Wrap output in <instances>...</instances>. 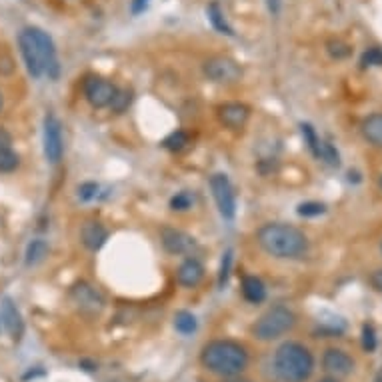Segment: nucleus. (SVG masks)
Returning a JSON list of instances; mask_svg holds the SVG:
<instances>
[{
	"mask_svg": "<svg viewBox=\"0 0 382 382\" xmlns=\"http://www.w3.org/2000/svg\"><path fill=\"white\" fill-rule=\"evenodd\" d=\"M73 298L74 302L78 304V309L84 310V312H100V310L104 309V298H102V294L96 291V289H92L91 284H87V282H80V284H76L73 289Z\"/></svg>",
	"mask_w": 382,
	"mask_h": 382,
	"instance_id": "2eb2a0df",
	"label": "nucleus"
},
{
	"mask_svg": "<svg viewBox=\"0 0 382 382\" xmlns=\"http://www.w3.org/2000/svg\"><path fill=\"white\" fill-rule=\"evenodd\" d=\"M322 368L332 379H345L354 370V358L340 348H327L322 354Z\"/></svg>",
	"mask_w": 382,
	"mask_h": 382,
	"instance_id": "f8f14e48",
	"label": "nucleus"
},
{
	"mask_svg": "<svg viewBox=\"0 0 382 382\" xmlns=\"http://www.w3.org/2000/svg\"><path fill=\"white\" fill-rule=\"evenodd\" d=\"M379 346V340H376V332H374V327L372 325H364L363 327V348L366 352H374Z\"/></svg>",
	"mask_w": 382,
	"mask_h": 382,
	"instance_id": "2f4dec72",
	"label": "nucleus"
},
{
	"mask_svg": "<svg viewBox=\"0 0 382 382\" xmlns=\"http://www.w3.org/2000/svg\"><path fill=\"white\" fill-rule=\"evenodd\" d=\"M107 238H109V230H107L100 222H87V224L82 226V230H80V240H82V244H84L89 251H92V253L100 251V248L104 246Z\"/></svg>",
	"mask_w": 382,
	"mask_h": 382,
	"instance_id": "f3484780",
	"label": "nucleus"
},
{
	"mask_svg": "<svg viewBox=\"0 0 382 382\" xmlns=\"http://www.w3.org/2000/svg\"><path fill=\"white\" fill-rule=\"evenodd\" d=\"M148 4H150V0H132L130 12L132 15H140V12H145L146 8H148Z\"/></svg>",
	"mask_w": 382,
	"mask_h": 382,
	"instance_id": "c9c22d12",
	"label": "nucleus"
},
{
	"mask_svg": "<svg viewBox=\"0 0 382 382\" xmlns=\"http://www.w3.org/2000/svg\"><path fill=\"white\" fill-rule=\"evenodd\" d=\"M204 278V269L197 258H186L179 266V273H176V280L179 284L184 289H194L199 286Z\"/></svg>",
	"mask_w": 382,
	"mask_h": 382,
	"instance_id": "dca6fc26",
	"label": "nucleus"
},
{
	"mask_svg": "<svg viewBox=\"0 0 382 382\" xmlns=\"http://www.w3.org/2000/svg\"><path fill=\"white\" fill-rule=\"evenodd\" d=\"M379 186H381V188H382V174H381V179H379Z\"/></svg>",
	"mask_w": 382,
	"mask_h": 382,
	"instance_id": "37998d69",
	"label": "nucleus"
},
{
	"mask_svg": "<svg viewBox=\"0 0 382 382\" xmlns=\"http://www.w3.org/2000/svg\"><path fill=\"white\" fill-rule=\"evenodd\" d=\"M0 109H2V94H0Z\"/></svg>",
	"mask_w": 382,
	"mask_h": 382,
	"instance_id": "c03bdc74",
	"label": "nucleus"
},
{
	"mask_svg": "<svg viewBox=\"0 0 382 382\" xmlns=\"http://www.w3.org/2000/svg\"><path fill=\"white\" fill-rule=\"evenodd\" d=\"M206 15H208V20H210V24L219 30L220 35H226V37H235V30H233V26L226 22L224 19V12L220 10V6L217 2H210L208 4V8H206Z\"/></svg>",
	"mask_w": 382,
	"mask_h": 382,
	"instance_id": "aec40b11",
	"label": "nucleus"
},
{
	"mask_svg": "<svg viewBox=\"0 0 382 382\" xmlns=\"http://www.w3.org/2000/svg\"><path fill=\"white\" fill-rule=\"evenodd\" d=\"M48 255V242L42 238H35L28 246H26V255H24V262L26 266H35L38 262H42Z\"/></svg>",
	"mask_w": 382,
	"mask_h": 382,
	"instance_id": "412c9836",
	"label": "nucleus"
},
{
	"mask_svg": "<svg viewBox=\"0 0 382 382\" xmlns=\"http://www.w3.org/2000/svg\"><path fill=\"white\" fill-rule=\"evenodd\" d=\"M296 325V314L289 307H273L269 309L253 327V336L260 343H273L276 338L291 332Z\"/></svg>",
	"mask_w": 382,
	"mask_h": 382,
	"instance_id": "20e7f679",
	"label": "nucleus"
},
{
	"mask_svg": "<svg viewBox=\"0 0 382 382\" xmlns=\"http://www.w3.org/2000/svg\"><path fill=\"white\" fill-rule=\"evenodd\" d=\"M116 91L118 89L110 80L102 78V76H89L84 80V96H87V100L91 102L94 109L110 107Z\"/></svg>",
	"mask_w": 382,
	"mask_h": 382,
	"instance_id": "6e6552de",
	"label": "nucleus"
},
{
	"mask_svg": "<svg viewBox=\"0 0 382 382\" xmlns=\"http://www.w3.org/2000/svg\"><path fill=\"white\" fill-rule=\"evenodd\" d=\"M230 266H233V251H226L222 256V264H220L219 273V289H224L230 276Z\"/></svg>",
	"mask_w": 382,
	"mask_h": 382,
	"instance_id": "7c9ffc66",
	"label": "nucleus"
},
{
	"mask_svg": "<svg viewBox=\"0 0 382 382\" xmlns=\"http://www.w3.org/2000/svg\"><path fill=\"white\" fill-rule=\"evenodd\" d=\"M202 73L208 80L219 82V84H235L242 76V69L237 60L228 56H210L202 64Z\"/></svg>",
	"mask_w": 382,
	"mask_h": 382,
	"instance_id": "39448f33",
	"label": "nucleus"
},
{
	"mask_svg": "<svg viewBox=\"0 0 382 382\" xmlns=\"http://www.w3.org/2000/svg\"><path fill=\"white\" fill-rule=\"evenodd\" d=\"M248 361L251 358H248L246 348L237 340H228V338L212 340L204 346L201 352L202 366L208 372L219 374L222 379L242 374V370L248 366Z\"/></svg>",
	"mask_w": 382,
	"mask_h": 382,
	"instance_id": "f03ea898",
	"label": "nucleus"
},
{
	"mask_svg": "<svg viewBox=\"0 0 382 382\" xmlns=\"http://www.w3.org/2000/svg\"><path fill=\"white\" fill-rule=\"evenodd\" d=\"M242 296L251 304H260L266 300V286L258 276H244L242 278Z\"/></svg>",
	"mask_w": 382,
	"mask_h": 382,
	"instance_id": "6ab92c4d",
	"label": "nucleus"
},
{
	"mask_svg": "<svg viewBox=\"0 0 382 382\" xmlns=\"http://www.w3.org/2000/svg\"><path fill=\"white\" fill-rule=\"evenodd\" d=\"M12 145V136L6 128H0V148H6V146Z\"/></svg>",
	"mask_w": 382,
	"mask_h": 382,
	"instance_id": "4c0bfd02",
	"label": "nucleus"
},
{
	"mask_svg": "<svg viewBox=\"0 0 382 382\" xmlns=\"http://www.w3.org/2000/svg\"><path fill=\"white\" fill-rule=\"evenodd\" d=\"M361 66H363V69L382 66V48L381 46H372V48L364 51L363 58H361Z\"/></svg>",
	"mask_w": 382,
	"mask_h": 382,
	"instance_id": "c85d7f7f",
	"label": "nucleus"
},
{
	"mask_svg": "<svg viewBox=\"0 0 382 382\" xmlns=\"http://www.w3.org/2000/svg\"><path fill=\"white\" fill-rule=\"evenodd\" d=\"M370 286L376 292H382V269L370 274Z\"/></svg>",
	"mask_w": 382,
	"mask_h": 382,
	"instance_id": "e433bc0d",
	"label": "nucleus"
},
{
	"mask_svg": "<svg viewBox=\"0 0 382 382\" xmlns=\"http://www.w3.org/2000/svg\"><path fill=\"white\" fill-rule=\"evenodd\" d=\"M0 327L10 334L12 340H20L24 334V318L10 296L0 300Z\"/></svg>",
	"mask_w": 382,
	"mask_h": 382,
	"instance_id": "9b49d317",
	"label": "nucleus"
},
{
	"mask_svg": "<svg viewBox=\"0 0 382 382\" xmlns=\"http://www.w3.org/2000/svg\"><path fill=\"white\" fill-rule=\"evenodd\" d=\"M256 240L266 255L282 260L302 258L309 253V238L302 230L284 222H269L258 228Z\"/></svg>",
	"mask_w": 382,
	"mask_h": 382,
	"instance_id": "f257e3e1",
	"label": "nucleus"
},
{
	"mask_svg": "<svg viewBox=\"0 0 382 382\" xmlns=\"http://www.w3.org/2000/svg\"><path fill=\"white\" fill-rule=\"evenodd\" d=\"M30 33L37 40L38 51L42 56V66H44V74H48V78L56 80L58 74H60V64H58V56H56V46L53 42V38L48 33H44L42 28L37 26H30Z\"/></svg>",
	"mask_w": 382,
	"mask_h": 382,
	"instance_id": "9d476101",
	"label": "nucleus"
},
{
	"mask_svg": "<svg viewBox=\"0 0 382 382\" xmlns=\"http://www.w3.org/2000/svg\"><path fill=\"white\" fill-rule=\"evenodd\" d=\"M174 328H176V332H181L184 336L194 334L197 328H199L197 316H194L192 312H188V310H179V312L174 314Z\"/></svg>",
	"mask_w": 382,
	"mask_h": 382,
	"instance_id": "4be33fe9",
	"label": "nucleus"
},
{
	"mask_svg": "<svg viewBox=\"0 0 382 382\" xmlns=\"http://www.w3.org/2000/svg\"><path fill=\"white\" fill-rule=\"evenodd\" d=\"M298 217H304V219H312V217H320L327 212V206L322 202H302L298 206Z\"/></svg>",
	"mask_w": 382,
	"mask_h": 382,
	"instance_id": "cd10ccee",
	"label": "nucleus"
},
{
	"mask_svg": "<svg viewBox=\"0 0 382 382\" xmlns=\"http://www.w3.org/2000/svg\"><path fill=\"white\" fill-rule=\"evenodd\" d=\"M0 55H2V51H0ZM12 73H15V60H12V56L4 53V58L0 56V74H12Z\"/></svg>",
	"mask_w": 382,
	"mask_h": 382,
	"instance_id": "f704fd0d",
	"label": "nucleus"
},
{
	"mask_svg": "<svg viewBox=\"0 0 382 382\" xmlns=\"http://www.w3.org/2000/svg\"><path fill=\"white\" fill-rule=\"evenodd\" d=\"M318 382H338L336 379H332V376H328V379H322V381H318Z\"/></svg>",
	"mask_w": 382,
	"mask_h": 382,
	"instance_id": "79ce46f5",
	"label": "nucleus"
},
{
	"mask_svg": "<svg viewBox=\"0 0 382 382\" xmlns=\"http://www.w3.org/2000/svg\"><path fill=\"white\" fill-rule=\"evenodd\" d=\"M130 102H132V92L127 91V89H118L114 98H112V102H110V109L116 114H122L130 107Z\"/></svg>",
	"mask_w": 382,
	"mask_h": 382,
	"instance_id": "393cba45",
	"label": "nucleus"
},
{
	"mask_svg": "<svg viewBox=\"0 0 382 382\" xmlns=\"http://www.w3.org/2000/svg\"><path fill=\"white\" fill-rule=\"evenodd\" d=\"M280 2H282V0H269V10L273 12L274 17L280 12Z\"/></svg>",
	"mask_w": 382,
	"mask_h": 382,
	"instance_id": "58836bf2",
	"label": "nucleus"
},
{
	"mask_svg": "<svg viewBox=\"0 0 382 382\" xmlns=\"http://www.w3.org/2000/svg\"><path fill=\"white\" fill-rule=\"evenodd\" d=\"M224 382H253V381H248V379H240V374H238V376H230V379H224Z\"/></svg>",
	"mask_w": 382,
	"mask_h": 382,
	"instance_id": "ea45409f",
	"label": "nucleus"
},
{
	"mask_svg": "<svg viewBox=\"0 0 382 382\" xmlns=\"http://www.w3.org/2000/svg\"><path fill=\"white\" fill-rule=\"evenodd\" d=\"M19 46L28 74L33 78H40L44 74V66H42V56H40V51H38L37 40H35L33 33H30V26L24 28L19 35Z\"/></svg>",
	"mask_w": 382,
	"mask_h": 382,
	"instance_id": "1a4fd4ad",
	"label": "nucleus"
},
{
	"mask_svg": "<svg viewBox=\"0 0 382 382\" xmlns=\"http://www.w3.org/2000/svg\"><path fill=\"white\" fill-rule=\"evenodd\" d=\"M217 114H219L222 127L230 128V130H240L251 118V109L242 102H226V104H220Z\"/></svg>",
	"mask_w": 382,
	"mask_h": 382,
	"instance_id": "4468645a",
	"label": "nucleus"
},
{
	"mask_svg": "<svg viewBox=\"0 0 382 382\" xmlns=\"http://www.w3.org/2000/svg\"><path fill=\"white\" fill-rule=\"evenodd\" d=\"M273 368L278 382H307L314 372V356L307 346L291 340L276 348Z\"/></svg>",
	"mask_w": 382,
	"mask_h": 382,
	"instance_id": "7ed1b4c3",
	"label": "nucleus"
},
{
	"mask_svg": "<svg viewBox=\"0 0 382 382\" xmlns=\"http://www.w3.org/2000/svg\"><path fill=\"white\" fill-rule=\"evenodd\" d=\"M327 51L328 55L332 56V58H336V60H343V58L350 55V46L346 42H343L340 38H330L327 42Z\"/></svg>",
	"mask_w": 382,
	"mask_h": 382,
	"instance_id": "bb28decb",
	"label": "nucleus"
},
{
	"mask_svg": "<svg viewBox=\"0 0 382 382\" xmlns=\"http://www.w3.org/2000/svg\"><path fill=\"white\" fill-rule=\"evenodd\" d=\"M361 132L368 145L382 148V112H374L366 116L361 125Z\"/></svg>",
	"mask_w": 382,
	"mask_h": 382,
	"instance_id": "a211bd4d",
	"label": "nucleus"
},
{
	"mask_svg": "<svg viewBox=\"0 0 382 382\" xmlns=\"http://www.w3.org/2000/svg\"><path fill=\"white\" fill-rule=\"evenodd\" d=\"M374 382H382V368L376 372V376H374Z\"/></svg>",
	"mask_w": 382,
	"mask_h": 382,
	"instance_id": "a19ab883",
	"label": "nucleus"
},
{
	"mask_svg": "<svg viewBox=\"0 0 382 382\" xmlns=\"http://www.w3.org/2000/svg\"><path fill=\"white\" fill-rule=\"evenodd\" d=\"M20 166V156L12 150V146L0 148V172H15Z\"/></svg>",
	"mask_w": 382,
	"mask_h": 382,
	"instance_id": "5701e85b",
	"label": "nucleus"
},
{
	"mask_svg": "<svg viewBox=\"0 0 382 382\" xmlns=\"http://www.w3.org/2000/svg\"><path fill=\"white\" fill-rule=\"evenodd\" d=\"M318 158L325 161L330 166H340V154L334 146L327 143V140H320V150H318Z\"/></svg>",
	"mask_w": 382,
	"mask_h": 382,
	"instance_id": "a878e982",
	"label": "nucleus"
},
{
	"mask_svg": "<svg viewBox=\"0 0 382 382\" xmlns=\"http://www.w3.org/2000/svg\"><path fill=\"white\" fill-rule=\"evenodd\" d=\"M210 190H212V197L217 201L219 206L220 217L224 220H233L237 215V194H235V188L228 181L226 174H212L210 176Z\"/></svg>",
	"mask_w": 382,
	"mask_h": 382,
	"instance_id": "423d86ee",
	"label": "nucleus"
},
{
	"mask_svg": "<svg viewBox=\"0 0 382 382\" xmlns=\"http://www.w3.org/2000/svg\"><path fill=\"white\" fill-rule=\"evenodd\" d=\"M192 206V199H190V194H186V192H179L176 197H172V201H170V208L172 210H188Z\"/></svg>",
	"mask_w": 382,
	"mask_h": 382,
	"instance_id": "72a5a7b5",
	"label": "nucleus"
},
{
	"mask_svg": "<svg viewBox=\"0 0 382 382\" xmlns=\"http://www.w3.org/2000/svg\"><path fill=\"white\" fill-rule=\"evenodd\" d=\"M96 194H98V184H94V182H84L78 186V199L82 202L96 199Z\"/></svg>",
	"mask_w": 382,
	"mask_h": 382,
	"instance_id": "473e14b6",
	"label": "nucleus"
},
{
	"mask_svg": "<svg viewBox=\"0 0 382 382\" xmlns=\"http://www.w3.org/2000/svg\"><path fill=\"white\" fill-rule=\"evenodd\" d=\"M44 156L51 164H58L64 154V138H62V125L55 114L44 116Z\"/></svg>",
	"mask_w": 382,
	"mask_h": 382,
	"instance_id": "0eeeda50",
	"label": "nucleus"
},
{
	"mask_svg": "<svg viewBox=\"0 0 382 382\" xmlns=\"http://www.w3.org/2000/svg\"><path fill=\"white\" fill-rule=\"evenodd\" d=\"M188 145V134L184 130H176L172 134H168L163 140V146L166 150H172V152H179L184 146Z\"/></svg>",
	"mask_w": 382,
	"mask_h": 382,
	"instance_id": "b1692460",
	"label": "nucleus"
},
{
	"mask_svg": "<svg viewBox=\"0 0 382 382\" xmlns=\"http://www.w3.org/2000/svg\"><path fill=\"white\" fill-rule=\"evenodd\" d=\"M161 240H163L164 251L170 255H190L197 246L194 238L179 228H163Z\"/></svg>",
	"mask_w": 382,
	"mask_h": 382,
	"instance_id": "ddd939ff",
	"label": "nucleus"
},
{
	"mask_svg": "<svg viewBox=\"0 0 382 382\" xmlns=\"http://www.w3.org/2000/svg\"><path fill=\"white\" fill-rule=\"evenodd\" d=\"M302 130V136H304V143L309 145L310 152L318 158V150H320V138L316 136V132H314V128L310 127V125H302L300 127Z\"/></svg>",
	"mask_w": 382,
	"mask_h": 382,
	"instance_id": "c756f323",
	"label": "nucleus"
}]
</instances>
